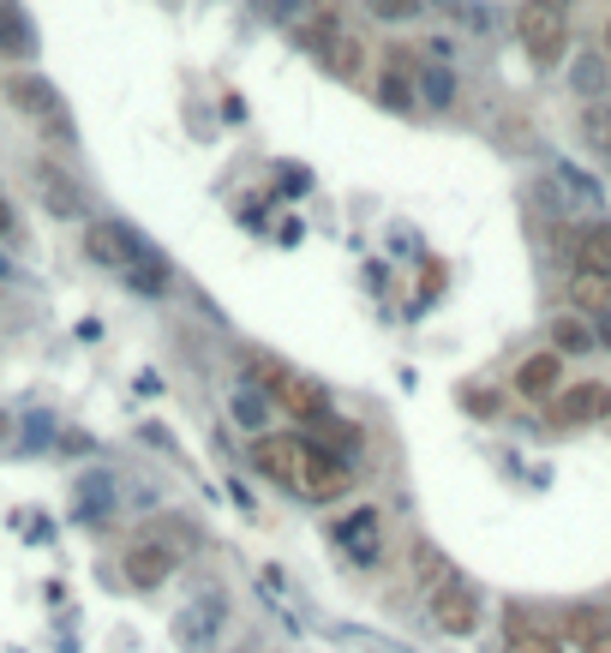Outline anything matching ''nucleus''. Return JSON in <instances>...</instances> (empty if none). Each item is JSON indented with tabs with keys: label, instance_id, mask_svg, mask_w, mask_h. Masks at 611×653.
Wrapping results in <instances>:
<instances>
[{
	"label": "nucleus",
	"instance_id": "9",
	"mask_svg": "<svg viewBox=\"0 0 611 653\" xmlns=\"http://www.w3.org/2000/svg\"><path fill=\"white\" fill-rule=\"evenodd\" d=\"M318 55H324V67L336 72V79H360L366 67V43L354 31H336V24H324V31H312Z\"/></svg>",
	"mask_w": 611,
	"mask_h": 653
},
{
	"label": "nucleus",
	"instance_id": "6",
	"mask_svg": "<svg viewBox=\"0 0 611 653\" xmlns=\"http://www.w3.org/2000/svg\"><path fill=\"white\" fill-rule=\"evenodd\" d=\"M431 623H438L443 635H456V642H468V635L480 630V594L468 582L438 587V594H431Z\"/></svg>",
	"mask_w": 611,
	"mask_h": 653
},
{
	"label": "nucleus",
	"instance_id": "20",
	"mask_svg": "<svg viewBox=\"0 0 611 653\" xmlns=\"http://www.w3.org/2000/svg\"><path fill=\"white\" fill-rule=\"evenodd\" d=\"M581 138H588V150L611 169V96H600L593 108H581Z\"/></svg>",
	"mask_w": 611,
	"mask_h": 653
},
{
	"label": "nucleus",
	"instance_id": "16",
	"mask_svg": "<svg viewBox=\"0 0 611 653\" xmlns=\"http://www.w3.org/2000/svg\"><path fill=\"white\" fill-rule=\"evenodd\" d=\"M0 55L7 60H31L36 55V31H31V19H24L19 0H0Z\"/></svg>",
	"mask_w": 611,
	"mask_h": 653
},
{
	"label": "nucleus",
	"instance_id": "2",
	"mask_svg": "<svg viewBox=\"0 0 611 653\" xmlns=\"http://www.w3.org/2000/svg\"><path fill=\"white\" fill-rule=\"evenodd\" d=\"M545 420H552V426H564V432L600 426V420H611V383H600V378L564 383V390L545 402Z\"/></svg>",
	"mask_w": 611,
	"mask_h": 653
},
{
	"label": "nucleus",
	"instance_id": "12",
	"mask_svg": "<svg viewBox=\"0 0 611 653\" xmlns=\"http://www.w3.org/2000/svg\"><path fill=\"white\" fill-rule=\"evenodd\" d=\"M564 390V354H533V360H521L516 373V396H528V402H552V396Z\"/></svg>",
	"mask_w": 611,
	"mask_h": 653
},
{
	"label": "nucleus",
	"instance_id": "14",
	"mask_svg": "<svg viewBox=\"0 0 611 653\" xmlns=\"http://www.w3.org/2000/svg\"><path fill=\"white\" fill-rule=\"evenodd\" d=\"M31 181H36V192H43V204H48L55 216H79V210H84V192H79V181H72L60 162H36Z\"/></svg>",
	"mask_w": 611,
	"mask_h": 653
},
{
	"label": "nucleus",
	"instance_id": "29",
	"mask_svg": "<svg viewBox=\"0 0 611 653\" xmlns=\"http://www.w3.org/2000/svg\"><path fill=\"white\" fill-rule=\"evenodd\" d=\"M234 414L246 420V426H258V420H264V396H258V390H246V396L234 402Z\"/></svg>",
	"mask_w": 611,
	"mask_h": 653
},
{
	"label": "nucleus",
	"instance_id": "11",
	"mask_svg": "<svg viewBox=\"0 0 611 653\" xmlns=\"http://www.w3.org/2000/svg\"><path fill=\"white\" fill-rule=\"evenodd\" d=\"M276 402H283L300 426H324V420H330V390H324V383H312V378H300V373H288V383L276 390Z\"/></svg>",
	"mask_w": 611,
	"mask_h": 653
},
{
	"label": "nucleus",
	"instance_id": "15",
	"mask_svg": "<svg viewBox=\"0 0 611 653\" xmlns=\"http://www.w3.org/2000/svg\"><path fill=\"white\" fill-rule=\"evenodd\" d=\"M504 653H564V642H557V630H545L540 618L509 611L504 618Z\"/></svg>",
	"mask_w": 611,
	"mask_h": 653
},
{
	"label": "nucleus",
	"instance_id": "31",
	"mask_svg": "<svg viewBox=\"0 0 611 653\" xmlns=\"http://www.w3.org/2000/svg\"><path fill=\"white\" fill-rule=\"evenodd\" d=\"M606 48H611V19H606Z\"/></svg>",
	"mask_w": 611,
	"mask_h": 653
},
{
	"label": "nucleus",
	"instance_id": "1",
	"mask_svg": "<svg viewBox=\"0 0 611 653\" xmlns=\"http://www.w3.org/2000/svg\"><path fill=\"white\" fill-rule=\"evenodd\" d=\"M516 43L528 48V60L540 72L564 67V55H569V12L540 7V0H521V7H516Z\"/></svg>",
	"mask_w": 611,
	"mask_h": 653
},
{
	"label": "nucleus",
	"instance_id": "21",
	"mask_svg": "<svg viewBox=\"0 0 611 653\" xmlns=\"http://www.w3.org/2000/svg\"><path fill=\"white\" fill-rule=\"evenodd\" d=\"M606 630H611V618L600 606H569L564 611V635H569V642H581V648H588L593 635H606Z\"/></svg>",
	"mask_w": 611,
	"mask_h": 653
},
{
	"label": "nucleus",
	"instance_id": "18",
	"mask_svg": "<svg viewBox=\"0 0 611 653\" xmlns=\"http://www.w3.org/2000/svg\"><path fill=\"white\" fill-rule=\"evenodd\" d=\"M414 582L426 587V594H438V587H456L462 575H456L450 552H438L431 540H414Z\"/></svg>",
	"mask_w": 611,
	"mask_h": 653
},
{
	"label": "nucleus",
	"instance_id": "25",
	"mask_svg": "<svg viewBox=\"0 0 611 653\" xmlns=\"http://www.w3.org/2000/svg\"><path fill=\"white\" fill-rule=\"evenodd\" d=\"M419 91H426L431 108H450L456 84H450V72H443V67H419Z\"/></svg>",
	"mask_w": 611,
	"mask_h": 653
},
{
	"label": "nucleus",
	"instance_id": "30",
	"mask_svg": "<svg viewBox=\"0 0 611 653\" xmlns=\"http://www.w3.org/2000/svg\"><path fill=\"white\" fill-rule=\"evenodd\" d=\"M581 653H611V630H606V635H593V642L581 648Z\"/></svg>",
	"mask_w": 611,
	"mask_h": 653
},
{
	"label": "nucleus",
	"instance_id": "3",
	"mask_svg": "<svg viewBox=\"0 0 611 653\" xmlns=\"http://www.w3.org/2000/svg\"><path fill=\"white\" fill-rule=\"evenodd\" d=\"M295 492L306 504H342V497L354 492V468L336 462V456H324L312 438H306V456H300V485Z\"/></svg>",
	"mask_w": 611,
	"mask_h": 653
},
{
	"label": "nucleus",
	"instance_id": "7",
	"mask_svg": "<svg viewBox=\"0 0 611 653\" xmlns=\"http://www.w3.org/2000/svg\"><path fill=\"white\" fill-rule=\"evenodd\" d=\"M7 96H12V108H24L31 121H48L55 133H67V102H60V91H55L48 79L12 72V79H7Z\"/></svg>",
	"mask_w": 611,
	"mask_h": 653
},
{
	"label": "nucleus",
	"instance_id": "26",
	"mask_svg": "<svg viewBox=\"0 0 611 653\" xmlns=\"http://www.w3.org/2000/svg\"><path fill=\"white\" fill-rule=\"evenodd\" d=\"M569 79H576V91H588V96H593V91H600V84H606V60H600V55H581Z\"/></svg>",
	"mask_w": 611,
	"mask_h": 653
},
{
	"label": "nucleus",
	"instance_id": "24",
	"mask_svg": "<svg viewBox=\"0 0 611 653\" xmlns=\"http://www.w3.org/2000/svg\"><path fill=\"white\" fill-rule=\"evenodd\" d=\"M378 96L390 102V114H414V102H419V91L402 79V72H384V79H378Z\"/></svg>",
	"mask_w": 611,
	"mask_h": 653
},
{
	"label": "nucleus",
	"instance_id": "17",
	"mask_svg": "<svg viewBox=\"0 0 611 653\" xmlns=\"http://www.w3.org/2000/svg\"><path fill=\"white\" fill-rule=\"evenodd\" d=\"M552 354H600V330L581 312H557L552 318Z\"/></svg>",
	"mask_w": 611,
	"mask_h": 653
},
{
	"label": "nucleus",
	"instance_id": "27",
	"mask_svg": "<svg viewBox=\"0 0 611 653\" xmlns=\"http://www.w3.org/2000/svg\"><path fill=\"white\" fill-rule=\"evenodd\" d=\"M462 408H468V414H480V420H492V414H498V390H462Z\"/></svg>",
	"mask_w": 611,
	"mask_h": 653
},
{
	"label": "nucleus",
	"instance_id": "19",
	"mask_svg": "<svg viewBox=\"0 0 611 653\" xmlns=\"http://www.w3.org/2000/svg\"><path fill=\"white\" fill-rule=\"evenodd\" d=\"M312 444H318L324 456H336V462H354V450H360L366 438H360V426H348V420L330 414L324 426H312Z\"/></svg>",
	"mask_w": 611,
	"mask_h": 653
},
{
	"label": "nucleus",
	"instance_id": "8",
	"mask_svg": "<svg viewBox=\"0 0 611 653\" xmlns=\"http://www.w3.org/2000/svg\"><path fill=\"white\" fill-rule=\"evenodd\" d=\"M84 252H91L96 264H114V271H132V264L145 259V240H138L126 222H91V228H84Z\"/></svg>",
	"mask_w": 611,
	"mask_h": 653
},
{
	"label": "nucleus",
	"instance_id": "5",
	"mask_svg": "<svg viewBox=\"0 0 611 653\" xmlns=\"http://www.w3.org/2000/svg\"><path fill=\"white\" fill-rule=\"evenodd\" d=\"M569 271L611 282V216H593V222L569 228Z\"/></svg>",
	"mask_w": 611,
	"mask_h": 653
},
{
	"label": "nucleus",
	"instance_id": "4",
	"mask_svg": "<svg viewBox=\"0 0 611 653\" xmlns=\"http://www.w3.org/2000/svg\"><path fill=\"white\" fill-rule=\"evenodd\" d=\"M246 456H252V468H258L264 480H276V485H288V492H295V485H300L306 438H300V432H258V438L246 444Z\"/></svg>",
	"mask_w": 611,
	"mask_h": 653
},
{
	"label": "nucleus",
	"instance_id": "13",
	"mask_svg": "<svg viewBox=\"0 0 611 653\" xmlns=\"http://www.w3.org/2000/svg\"><path fill=\"white\" fill-rule=\"evenodd\" d=\"M174 575V552L157 540H138L132 552H126V582L138 587V594H150V587H162Z\"/></svg>",
	"mask_w": 611,
	"mask_h": 653
},
{
	"label": "nucleus",
	"instance_id": "10",
	"mask_svg": "<svg viewBox=\"0 0 611 653\" xmlns=\"http://www.w3.org/2000/svg\"><path fill=\"white\" fill-rule=\"evenodd\" d=\"M336 540L354 563H378L384 558V522H378V509H354V516L336 528Z\"/></svg>",
	"mask_w": 611,
	"mask_h": 653
},
{
	"label": "nucleus",
	"instance_id": "28",
	"mask_svg": "<svg viewBox=\"0 0 611 653\" xmlns=\"http://www.w3.org/2000/svg\"><path fill=\"white\" fill-rule=\"evenodd\" d=\"M378 19H419V0H372Z\"/></svg>",
	"mask_w": 611,
	"mask_h": 653
},
{
	"label": "nucleus",
	"instance_id": "23",
	"mask_svg": "<svg viewBox=\"0 0 611 653\" xmlns=\"http://www.w3.org/2000/svg\"><path fill=\"white\" fill-rule=\"evenodd\" d=\"M216 618H222V599H204V606H193V611H186V618H181V635H186V642H210V630H216Z\"/></svg>",
	"mask_w": 611,
	"mask_h": 653
},
{
	"label": "nucleus",
	"instance_id": "22",
	"mask_svg": "<svg viewBox=\"0 0 611 653\" xmlns=\"http://www.w3.org/2000/svg\"><path fill=\"white\" fill-rule=\"evenodd\" d=\"M569 300H576L581 312H611V282H600V276H576V271H569Z\"/></svg>",
	"mask_w": 611,
	"mask_h": 653
}]
</instances>
